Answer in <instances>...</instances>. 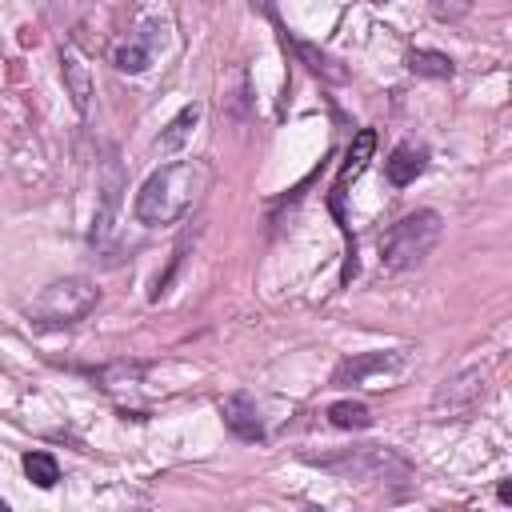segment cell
Instances as JSON below:
<instances>
[{"label":"cell","mask_w":512,"mask_h":512,"mask_svg":"<svg viewBox=\"0 0 512 512\" xmlns=\"http://www.w3.org/2000/svg\"><path fill=\"white\" fill-rule=\"evenodd\" d=\"M200 116H204V104H188V108H180V112L168 120V128L156 136V152H180V148L188 144V136L196 132Z\"/></svg>","instance_id":"8fae6325"},{"label":"cell","mask_w":512,"mask_h":512,"mask_svg":"<svg viewBox=\"0 0 512 512\" xmlns=\"http://www.w3.org/2000/svg\"><path fill=\"white\" fill-rule=\"evenodd\" d=\"M60 76H64V92L72 96V108L80 116H88V104H92V76H88V64L80 60L76 48H64L60 52Z\"/></svg>","instance_id":"ba28073f"},{"label":"cell","mask_w":512,"mask_h":512,"mask_svg":"<svg viewBox=\"0 0 512 512\" xmlns=\"http://www.w3.org/2000/svg\"><path fill=\"white\" fill-rule=\"evenodd\" d=\"M220 416H224V424L240 436V440H264V424H260V412H256V404L244 396V392H236V396H228L224 404H220Z\"/></svg>","instance_id":"9c48e42d"},{"label":"cell","mask_w":512,"mask_h":512,"mask_svg":"<svg viewBox=\"0 0 512 512\" xmlns=\"http://www.w3.org/2000/svg\"><path fill=\"white\" fill-rule=\"evenodd\" d=\"M112 64H116L120 72H128V76L144 72V68L152 64V48H148V40H140V36L120 40V44L112 48Z\"/></svg>","instance_id":"4fadbf2b"},{"label":"cell","mask_w":512,"mask_h":512,"mask_svg":"<svg viewBox=\"0 0 512 512\" xmlns=\"http://www.w3.org/2000/svg\"><path fill=\"white\" fill-rule=\"evenodd\" d=\"M204 188H208V164L204 160H176V164L156 168L140 184L132 212L140 224L164 228V224H176L184 212H192L200 204Z\"/></svg>","instance_id":"6da1fadb"},{"label":"cell","mask_w":512,"mask_h":512,"mask_svg":"<svg viewBox=\"0 0 512 512\" xmlns=\"http://www.w3.org/2000/svg\"><path fill=\"white\" fill-rule=\"evenodd\" d=\"M372 148H376V132L372 128H360L356 140H352V148H348V156H344V168H340V180H336V196L344 192L348 180H356L364 172V164L372 160Z\"/></svg>","instance_id":"7c38bea8"},{"label":"cell","mask_w":512,"mask_h":512,"mask_svg":"<svg viewBox=\"0 0 512 512\" xmlns=\"http://www.w3.org/2000/svg\"><path fill=\"white\" fill-rule=\"evenodd\" d=\"M500 500L512 504V480H500Z\"/></svg>","instance_id":"ac0fdd59"},{"label":"cell","mask_w":512,"mask_h":512,"mask_svg":"<svg viewBox=\"0 0 512 512\" xmlns=\"http://www.w3.org/2000/svg\"><path fill=\"white\" fill-rule=\"evenodd\" d=\"M400 364H404V352H356V356H348V360L336 364L332 384H340V388L364 384V380L384 376V372H392V368H400Z\"/></svg>","instance_id":"8992f818"},{"label":"cell","mask_w":512,"mask_h":512,"mask_svg":"<svg viewBox=\"0 0 512 512\" xmlns=\"http://www.w3.org/2000/svg\"><path fill=\"white\" fill-rule=\"evenodd\" d=\"M96 300H100V292H96L92 280H84V276H64V280H52V284L32 300L28 316H32L36 328H68V324L84 320V316L96 308Z\"/></svg>","instance_id":"3957f363"},{"label":"cell","mask_w":512,"mask_h":512,"mask_svg":"<svg viewBox=\"0 0 512 512\" xmlns=\"http://www.w3.org/2000/svg\"><path fill=\"white\" fill-rule=\"evenodd\" d=\"M484 388H488V368H464L460 376H452V380H444V384L436 388V396H432V416L448 420V416L472 412V408L480 404Z\"/></svg>","instance_id":"5b68a950"},{"label":"cell","mask_w":512,"mask_h":512,"mask_svg":"<svg viewBox=\"0 0 512 512\" xmlns=\"http://www.w3.org/2000/svg\"><path fill=\"white\" fill-rule=\"evenodd\" d=\"M408 68H412L416 76H432V80H448V76L456 72L452 56H444V52H436V48H412V52H408Z\"/></svg>","instance_id":"5bb4252c"},{"label":"cell","mask_w":512,"mask_h":512,"mask_svg":"<svg viewBox=\"0 0 512 512\" xmlns=\"http://www.w3.org/2000/svg\"><path fill=\"white\" fill-rule=\"evenodd\" d=\"M440 212L432 208H416L408 216H400L384 236H380V264L388 272H408L416 264L428 260V252L440 244Z\"/></svg>","instance_id":"7a4b0ae2"},{"label":"cell","mask_w":512,"mask_h":512,"mask_svg":"<svg viewBox=\"0 0 512 512\" xmlns=\"http://www.w3.org/2000/svg\"><path fill=\"white\" fill-rule=\"evenodd\" d=\"M24 476L36 484V488H52L60 480V464L48 456V452H28L24 456Z\"/></svg>","instance_id":"2e32d148"},{"label":"cell","mask_w":512,"mask_h":512,"mask_svg":"<svg viewBox=\"0 0 512 512\" xmlns=\"http://www.w3.org/2000/svg\"><path fill=\"white\" fill-rule=\"evenodd\" d=\"M296 52L308 60V68H312V72H320V76H332V80H344V68H332V60H328V56H320L312 44H296Z\"/></svg>","instance_id":"e0dca14e"},{"label":"cell","mask_w":512,"mask_h":512,"mask_svg":"<svg viewBox=\"0 0 512 512\" xmlns=\"http://www.w3.org/2000/svg\"><path fill=\"white\" fill-rule=\"evenodd\" d=\"M328 424H336L344 432H360V428H372V412L360 400H336L328 408Z\"/></svg>","instance_id":"9a60e30c"},{"label":"cell","mask_w":512,"mask_h":512,"mask_svg":"<svg viewBox=\"0 0 512 512\" xmlns=\"http://www.w3.org/2000/svg\"><path fill=\"white\" fill-rule=\"evenodd\" d=\"M424 164H428V152H424V148H416V144H400V148L384 160V176H388V184L408 188V184L424 172Z\"/></svg>","instance_id":"30bf717a"},{"label":"cell","mask_w":512,"mask_h":512,"mask_svg":"<svg viewBox=\"0 0 512 512\" xmlns=\"http://www.w3.org/2000/svg\"><path fill=\"white\" fill-rule=\"evenodd\" d=\"M120 192H124V172L116 164V156L104 160V176H100V208L92 216V240H104L116 224V212H120Z\"/></svg>","instance_id":"52a82bcc"},{"label":"cell","mask_w":512,"mask_h":512,"mask_svg":"<svg viewBox=\"0 0 512 512\" xmlns=\"http://www.w3.org/2000/svg\"><path fill=\"white\" fill-rule=\"evenodd\" d=\"M320 464L332 468V472H340V476H348V480H408L412 476V464L400 452L384 448V444L348 448L344 456H328Z\"/></svg>","instance_id":"277c9868"}]
</instances>
